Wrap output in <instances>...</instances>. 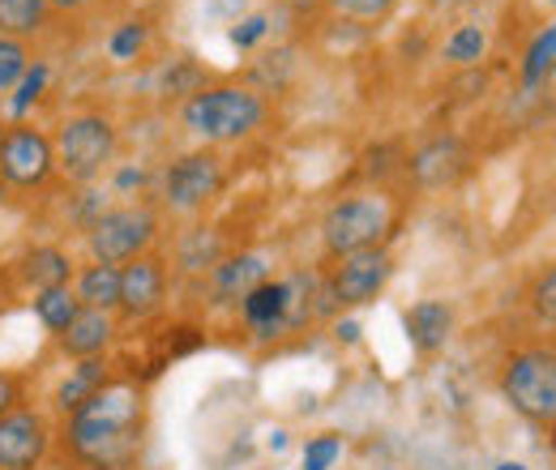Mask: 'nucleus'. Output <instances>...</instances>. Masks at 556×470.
I'll return each instance as SVG.
<instances>
[{"label":"nucleus","mask_w":556,"mask_h":470,"mask_svg":"<svg viewBox=\"0 0 556 470\" xmlns=\"http://www.w3.org/2000/svg\"><path fill=\"white\" fill-rule=\"evenodd\" d=\"M43 86H48V65H35L26 68V77L17 81V94H13V116H22V112H30V103L43 94Z\"/></svg>","instance_id":"nucleus-28"},{"label":"nucleus","mask_w":556,"mask_h":470,"mask_svg":"<svg viewBox=\"0 0 556 470\" xmlns=\"http://www.w3.org/2000/svg\"><path fill=\"white\" fill-rule=\"evenodd\" d=\"M146 403L138 385H103L73 410L70 441L77 458L99 470H121L138 458Z\"/></svg>","instance_id":"nucleus-1"},{"label":"nucleus","mask_w":556,"mask_h":470,"mask_svg":"<svg viewBox=\"0 0 556 470\" xmlns=\"http://www.w3.org/2000/svg\"><path fill=\"white\" fill-rule=\"evenodd\" d=\"M141 48H146V26H141V22H125V26L108 39V52H112L116 61H134Z\"/></svg>","instance_id":"nucleus-27"},{"label":"nucleus","mask_w":556,"mask_h":470,"mask_svg":"<svg viewBox=\"0 0 556 470\" xmlns=\"http://www.w3.org/2000/svg\"><path fill=\"white\" fill-rule=\"evenodd\" d=\"M52 145H56V167L77 185H90L116 158V125L108 116H94V112L70 116Z\"/></svg>","instance_id":"nucleus-4"},{"label":"nucleus","mask_w":556,"mask_h":470,"mask_svg":"<svg viewBox=\"0 0 556 470\" xmlns=\"http://www.w3.org/2000/svg\"><path fill=\"white\" fill-rule=\"evenodd\" d=\"M167 295V269L154 257H134L121 269V308L129 317H150Z\"/></svg>","instance_id":"nucleus-11"},{"label":"nucleus","mask_w":556,"mask_h":470,"mask_svg":"<svg viewBox=\"0 0 556 470\" xmlns=\"http://www.w3.org/2000/svg\"><path fill=\"white\" fill-rule=\"evenodd\" d=\"M56 167V145L30 125H13L4 129L0 141V176L13 189H39Z\"/></svg>","instance_id":"nucleus-7"},{"label":"nucleus","mask_w":556,"mask_h":470,"mask_svg":"<svg viewBox=\"0 0 556 470\" xmlns=\"http://www.w3.org/2000/svg\"><path fill=\"white\" fill-rule=\"evenodd\" d=\"M505 403L518 415L535 419V423H553L556 419V351L548 346H527L505 364L501 377Z\"/></svg>","instance_id":"nucleus-5"},{"label":"nucleus","mask_w":556,"mask_h":470,"mask_svg":"<svg viewBox=\"0 0 556 470\" xmlns=\"http://www.w3.org/2000/svg\"><path fill=\"white\" fill-rule=\"evenodd\" d=\"M159 223L146 205H121V209H108L90 223V253L94 262L103 266H129L134 257L146 253V244L154 240Z\"/></svg>","instance_id":"nucleus-6"},{"label":"nucleus","mask_w":556,"mask_h":470,"mask_svg":"<svg viewBox=\"0 0 556 470\" xmlns=\"http://www.w3.org/2000/svg\"><path fill=\"white\" fill-rule=\"evenodd\" d=\"M262 120H266V103H262V94H253L244 86L198 90L185 103V129L202 141H240Z\"/></svg>","instance_id":"nucleus-2"},{"label":"nucleus","mask_w":556,"mask_h":470,"mask_svg":"<svg viewBox=\"0 0 556 470\" xmlns=\"http://www.w3.org/2000/svg\"><path fill=\"white\" fill-rule=\"evenodd\" d=\"M141 180H146V172H121V176H116V189H134V185H141Z\"/></svg>","instance_id":"nucleus-33"},{"label":"nucleus","mask_w":556,"mask_h":470,"mask_svg":"<svg viewBox=\"0 0 556 470\" xmlns=\"http://www.w3.org/2000/svg\"><path fill=\"white\" fill-rule=\"evenodd\" d=\"M488 52V35L484 26H458L450 39H445V48H441V56L450 61V65L467 68V65H480Z\"/></svg>","instance_id":"nucleus-23"},{"label":"nucleus","mask_w":556,"mask_h":470,"mask_svg":"<svg viewBox=\"0 0 556 470\" xmlns=\"http://www.w3.org/2000/svg\"><path fill=\"white\" fill-rule=\"evenodd\" d=\"M244 321L257 330L262 338L282 334L287 326H295L291 313V282H262L244 295Z\"/></svg>","instance_id":"nucleus-13"},{"label":"nucleus","mask_w":556,"mask_h":470,"mask_svg":"<svg viewBox=\"0 0 556 470\" xmlns=\"http://www.w3.org/2000/svg\"><path fill=\"white\" fill-rule=\"evenodd\" d=\"M432 9H458V4H471V0H428Z\"/></svg>","instance_id":"nucleus-37"},{"label":"nucleus","mask_w":556,"mask_h":470,"mask_svg":"<svg viewBox=\"0 0 556 470\" xmlns=\"http://www.w3.org/2000/svg\"><path fill=\"white\" fill-rule=\"evenodd\" d=\"M48 4H56V9H86V4H94V0H48Z\"/></svg>","instance_id":"nucleus-35"},{"label":"nucleus","mask_w":556,"mask_h":470,"mask_svg":"<svg viewBox=\"0 0 556 470\" xmlns=\"http://www.w3.org/2000/svg\"><path fill=\"white\" fill-rule=\"evenodd\" d=\"M112 334H116V326H112L108 313H99V308H81V313L70 321V330L61 334V346H65V355H73V359H94V355L108 351Z\"/></svg>","instance_id":"nucleus-16"},{"label":"nucleus","mask_w":556,"mask_h":470,"mask_svg":"<svg viewBox=\"0 0 556 470\" xmlns=\"http://www.w3.org/2000/svg\"><path fill=\"white\" fill-rule=\"evenodd\" d=\"M26 68H30V52H26V43H22V39H4V35H0V94H4V90H13V86L26 77Z\"/></svg>","instance_id":"nucleus-25"},{"label":"nucleus","mask_w":556,"mask_h":470,"mask_svg":"<svg viewBox=\"0 0 556 470\" xmlns=\"http://www.w3.org/2000/svg\"><path fill=\"white\" fill-rule=\"evenodd\" d=\"M553 4H556V0H553Z\"/></svg>","instance_id":"nucleus-40"},{"label":"nucleus","mask_w":556,"mask_h":470,"mask_svg":"<svg viewBox=\"0 0 556 470\" xmlns=\"http://www.w3.org/2000/svg\"><path fill=\"white\" fill-rule=\"evenodd\" d=\"M223 262V244H218V236H206V231H193L185 244H180V266L185 269H214Z\"/></svg>","instance_id":"nucleus-24"},{"label":"nucleus","mask_w":556,"mask_h":470,"mask_svg":"<svg viewBox=\"0 0 556 470\" xmlns=\"http://www.w3.org/2000/svg\"><path fill=\"white\" fill-rule=\"evenodd\" d=\"M35 313H39V321H43L52 334H65V330H70V321L81 313V300L73 295L70 287L39 291V295H35Z\"/></svg>","instance_id":"nucleus-21"},{"label":"nucleus","mask_w":556,"mask_h":470,"mask_svg":"<svg viewBox=\"0 0 556 470\" xmlns=\"http://www.w3.org/2000/svg\"><path fill=\"white\" fill-rule=\"evenodd\" d=\"M403 321H407V334L416 342V351H424V355L441 351L450 342V334H454V308L445 300H424Z\"/></svg>","instance_id":"nucleus-15"},{"label":"nucleus","mask_w":556,"mask_h":470,"mask_svg":"<svg viewBox=\"0 0 556 470\" xmlns=\"http://www.w3.org/2000/svg\"><path fill=\"white\" fill-rule=\"evenodd\" d=\"M48 0H0V35L4 39H26L43 30L48 22Z\"/></svg>","instance_id":"nucleus-19"},{"label":"nucleus","mask_w":556,"mask_h":470,"mask_svg":"<svg viewBox=\"0 0 556 470\" xmlns=\"http://www.w3.org/2000/svg\"><path fill=\"white\" fill-rule=\"evenodd\" d=\"M343 266L334 269V282H330V300L343 304V308H359L368 300H377L394 274V257L377 244V249H359L351 257H339Z\"/></svg>","instance_id":"nucleus-9"},{"label":"nucleus","mask_w":556,"mask_h":470,"mask_svg":"<svg viewBox=\"0 0 556 470\" xmlns=\"http://www.w3.org/2000/svg\"><path fill=\"white\" fill-rule=\"evenodd\" d=\"M359 338V326L355 321H339V342H355Z\"/></svg>","instance_id":"nucleus-34"},{"label":"nucleus","mask_w":556,"mask_h":470,"mask_svg":"<svg viewBox=\"0 0 556 470\" xmlns=\"http://www.w3.org/2000/svg\"><path fill=\"white\" fill-rule=\"evenodd\" d=\"M9 398H13V385L0 377V415H4V406H9Z\"/></svg>","instance_id":"nucleus-36"},{"label":"nucleus","mask_w":556,"mask_h":470,"mask_svg":"<svg viewBox=\"0 0 556 470\" xmlns=\"http://www.w3.org/2000/svg\"><path fill=\"white\" fill-rule=\"evenodd\" d=\"M103 372H108V364H103L99 355H94V359H81V364L70 372V381L61 385V394H56V398H61V406L73 415V410L86 403L94 390H103Z\"/></svg>","instance_id":"nucleus-20"},{"label":"nucleus","mask_w":556,"mask_h":470,"mask_svg":"<svg viewBox=\"0 0 556 470\" xmlns=\"http://www.w3.org/2000/svg\"><path fill=\"white\" fill-rule=\"evenodd\" d=\"M531 304H535L540 321L556 326V269H548V274L535 282V291H531Z\"/></svg>","instance_id":"nucleus-30"},{"label":"nucleus","mask_w":556,"mask_h":470,"mask_svg":"<svg viewBox=\"0 0 556 470\" xmlns=\"http://www.w3.org/2000/svg\"><path fill=\"white\" fill-rule=\"evenodd\" d=\"M0 141H4V125H0Z\"/></svg>","instance_id":"nucleus-39"},{"label":"nucleus","mask_w":556,"mask_h":470,"mask_svg":"<svg viewBox=\"0 0 556 470\" xmlns=\"http://www.w3.org/2000/svg\"><path fill=\"white\" fill-rule=\"evenodd\" d=\"M553 65H556V22L553 26H544V30L531 39L527 61H522V86H527V90H535V86L548 77V68Z\"/></svg>","instance_id":"nucleus-22"},{"label":"nucleus","mask_w":556,"mask_h":470,"mask_svg":"<svg viewBox=\"0 0 556 470\" xmlns=\"http://www.w3.org/2000/svg\"><path fill=\"white\" fill-rule=\"evenodd\" d=\"M496 470H527V467H522V462H501Z\"/></svg>","instance_id":"nucleus-38"},{"label":"nucleus","mask_w":556,"mask_h":470,"mask_svg":"<svg viewBox=\"0 0 556 470\" xmlns=\"http://www.w3.org/2000/svg\"><path fill=\"white\" fill-rule=\"evenodd\" d=\"M48 449V423L35 410L0 415V470H30Z\"/></svg>","instance_id":"nucleus-10"},{"label":"nucleus","mask_w":556,"mask_h":470,"mask_svg":"<svg viewBox=\"0 0 556 470\" xmlns=\"http://www.w3.org/2000/svg\"><path fill=\"white\" fill-rule=\"evenodd\" d=\"M467 172V145L458 137H432L412 154V176L424 189H445Z\"/></svg>","instance_id":"nucleus-12"},{"label":"nucleus","mask_w":556,"mask_h":470,"mask_svg":"<svg viewBox=\"0 0 556 470\" xmlns=\"http://www.w3.org/2000/svg\"><path fill=\"white\" fill-rule=\"evenodd\" d=\"M22 274H26V282H30L35 291H56V287H70L73 262L61 249H35V253H26Z\"/></svg>","instance_id":"nucleus-18"},{"label":"nucleus","mask_w":556,"mask_h":470,"mask_svg":"<svg viewBox=\"0 0 556 470\" xmlns=\"http://www.w3.org/2000/svg\"><path fill=\"white\" fill-rule=\"evenodd\" d=\"M266 30H270V22H266L262 13H257V17H244V22H236V30H231V43H236V48H253V43H257Z\"/></svg>","instance_id":"nucleus-31"},{"label":"nucleus","mask_w":556,"mask_h":470,"mask_svg":"<svg viewBox=\"0 0 556 470\" xmlns=\"http://www.w3.org/2000/svg\"><path fill=\"white\" fill-rule=\"evenodd\" d=\"M540 86H544V99H548V107H553V112H556V65L548 68V77H544Z\"/></svg>","instance_id":"nucleus-32"},{"label":"nucleus","mask_w":556,"mask_h":470,"mask_svg":"<svg viewBox=\"0 0 556 470\" xmlns=\"http://www.w3.org/2000/svg\"><path fill=\"white\" fill-rule=\"evenodd\" d=\"M390 227H394V209L381 193H355V198L330 205V214L321 223V240H326V253L351 257L359 249H377Z\"/></svg>","instance_id":"nucleus-3"},{"label":"nucleus","mask_w":556,"mask_h":470,"mask_svg":"<svg viewBox=\"0 0 556 470\" xmlns=\"http://www.w3.org/2000/svg\"><path fill=\"white\" fill-rule=\"evenodd\" d=\"M210 282H214V300H218V304H231V300H244L253 287L270 282V266H266V257H257V253H240V257L218 262Z\"/></svg>","instance_id":"nucleus-14"},{"label":"nucleus","mask_w":556,"mask_h":470,"mask_svg":"<svg viewBox=\"0 0 556 470\" xmlns=\"http://www.w3.org/2000/svg\"><path fill=\"white\" fill-rule=\"evenodd\" d=\"M339 454H343L339 436H317L304 445V470H330L339 462Z\"/></svg>","instance_id":"nucleus-29"},{"label":"nucleus","mask_w":556,"mask_h":470,"mask_svg":"<svg viewBox=\"0 0 556 470\" xmlns=\"http://www.w3.org/2000/svg\"><path fill=\"white\" fill-rule=\"evenodd\" d=\"M77 300H81V308H99V313L121 308V269L94 262L77 278Z\"/></svg>","instance_id":"nucleus-17"},{"label":"nucleus","mask_w":556,"mask_h":470,"mask_svg":"<svg viewBox=\"0 0 556 470\" xmlns=\"http://www.w3.org/2000/svg\"><path fill=\"white\" fill-rule=\"evenodd\" d=\"M223 189V158L214 150L180 154L163 176V202L172 209H202Z\"/></svg>","instance_id":"nucleus-8"},{"label":"nucleus","mask_w":556,"mask_h":470,"mask_svg":"<svg viewBox=\"0 0 556 470\" xmlns=\"http://www.w3.org/2000/svg\"><path fill=\"white\" fill-rule=\"evenodd\" d=\"M339 17H348V22H364V26H372V22H386L390 13H394V4L399 0H326Z\"/></svg>","instance_id":"nucleus-26"}]
</instances>
